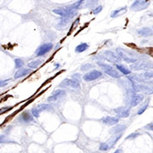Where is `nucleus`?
Wrapping results in <instances>:
<instances>
[{
  "label": "nucleus",
  "mask_w": 153,
  "mask_h": 153,
  "mask_svg": "<svg viewBox=\"0 0 153 153\" xmlns=\"http://www.w3.org/2000/svg\"><path fill=\"white\" fill-rule=\"evenodd\" d=\"M7 82H0V88L1 87H5L7 85Z\"/></svg>",
  "instance_id": "nucleus-32"
},
{
  "label": "nucleus",
  "mask_w": 153,
  "mask_h": 153,
  "mask_svg": "<svg viewBox=\"0 0 153 153\" xmlns=\"http://www.w3.org/2000/svg\"><path fill=\"white\" fill-rule=\"evenodd\" d=\"M21 117H22V120L24 121V122H26V123H29V122H31V121H32V116L31 115V113L30 112H28V111H25V112H23V114L21 115Z\"/></svg>",
  "instance_id": "nucleus-19"
},
{
  "label": "nucleus",
  "mask_w": 153,
  "mask_h": 153,
  "mask_svg": "<svg viewBox=\"0 0 153 153\" xmlns=\"http://www.w3.org/2000/svg\"><path fill=\"white\" fill-rule=\"evenodd\" d=\"M101 10H102V6H99V7H97L95 9H94L93 13H94V14H98V13H100Z\"/></svg>",
  "instance_id": "nucleus-30"
},
{
  "label": "nucleus",
  "mask_w": 153,
  "mask_h": 153,
  "mask_svg": "<svg viewBox=\"0 0 153 153\" xmlns=\"http://www.w3.org/2000/svg\"><path fill=\"white\" fill-rule=\"evenodd\" d=\"M114 153H121V151H120V150H117V151H116Z\"/></svg>",
  "instance_id": "nucleus-34"
},
{
  "label": "nucleus",
  "mask_w": 153,
  "mask_h": 153,
  "mask_svg": "<svg viewBox=\"0 0 153 153\" xmlns=\"http://www.w3.org/2000/svg\"><path fill=\"white\" fill-rule=\"evenodd\" d=\"M116 51L117 54L121 58V60H123L128 63H134L139 60V54L134 51L122 49V48H117Z\"/></svg>",
  "instance_id": "nucleus-1"
},
{
  "label": "nucleus",
  "mask_w": 153,
  "mask_h": 153,
  "mask_svg": "<svg viewBox=\"0 0 153 153\" xmlns=\"http://www.w3.org/2000/svg\"><path fill=\"white\" fill-rule=\"evenodd\" d=\"M76 9H77L76 7L73 5L69 8H60V9H54L53 12L64 18H72L76 15V12H77Z\"/></svg>",
  "instance_id": "nucleus-2"
},
{
  "label": "nucleus",
  "mask_w": 153,
  "mask_h": 153,
  "mask_svg": "<svg viewBox=\"0 0 153 153\" xmlns=\"http://www.w3.org/2000/svg\"><path fill=\"white\" fill-rule=\"evenodd\" d=\"M72 78H73V80H75V81H77V82H80V80H81V75L79 74V73H77V74H74V75H72Z\"/></svg>",
  "instance_id": "nucleus-28"
},
{
  "label": "nucleus",
  "mask_w": 153,
  "mask_h": 153,
  "mask_svg": "<svg viewBox=\"0 0 153 153\" xmlns=\"http://www.w3.org/2000/svg\"><path fill=\"white\" fill-rule=\"evenodd\" d=\"M127 11V8L126 7H124V8H121V9H118L117 10H115L113 13H112V15H111V17H117V16H120V15H122L123 14H124L125 12Z\"/></svg>",
  "instance_id": "nucleus-21"
},
{
  "label": "nucleus",
  "mask_w": 153,
  "mask_h": 153,
  "mask_svg": "<svg viewBox=\"0 0 153 153\" xmlns=\"http://www.w3.org/2000/svg\"><path fill=\"white\" fill-rule=\"evenodd\" d=\"M134 89L135 91H143V92H146V93H152V88H151L150 86L148 85H145V84H134Z\"/></svg>",
  "instance_id": "nucleus-14"
},
{
  "label": "nucleus",
  "mask_w": 153,
  "mask_h": 153,
  "mask_svg": "<svg viewBox=\"0 0 153 153\" xmlns=\"http://www.w3.org/2000/svg\"><path fill=\"white\" fill-rule=\"evenodd\" d=\"M147 106H148V105H147V104H146V105L145 106H143V107H142V108H141V109H140V111H138V114H139V115L142 114V113H143V112H144V111H145L146 110Z\"/></svg>",
  "instance_id": "nucleus-29"
},
{
  "label": "nucleus",
  "mask_w": 153,
  "mask_h": 153,
  "mask_svg": "<svg viewBox=\"0 0 153 153\" xmlns=\"http://www.w3.org/2000/svg\"><path fill=\"white\" fill-rule=\"evenodd\" d=\"M53 49V44L51 43H47V44H44L43 45H41L37 51H36V54L38 56H43L45 54H47L48 52H50Z\"/></svg>",
  "instance_id": "nucleus-8"
},
{
  "label": "nucleus",
  "mask_w": 153,
  "mask_h": 153,
  "mask_svg": "<svg viewBox=\"0 0 153 153\" xmlns=\"http://www.w3.org/2000/svg\"><path fill=\"white\" fill-rule=\"evenodd\" d=\"M103 58L105 59L106 60L110 61V62H112V63H115V64H117V63H120L121 62V58L119 57V55L112 51L106 50L103 53Z\"/></svg>",
  "instance_id": "nucleus-6"
},
{
  "label": "nucleus",
  "mask_w": 153,
  "mask_h": 153,
  "mask_svg": "<svg viewBox=\"0 0 153 153\" xmlns=\"http://www.w3.org/2000/svg\"><path fill=\"white\" fill-rule=\"evenodd\" d=\"M39 111H47V110H52V106L50 105H48V104H42V105H39L38 107H37Z\"/></svg>",
  "instance_id": "nucleus-24"
},
{
  "label": "nucleus",
  "mask_w": 153,
  "mask_h": 153,
  "mask_svg": "<svg viewBox=\"0 0 153 153\" xmlns=\"http://www.w3.org/2000/svg\"><path fill=\"white\" fill-rule=\"evenodd\" d=\"M140 76H141L142 79H151V78H152L153 77L152 72H147L142 73Z\"/></svg>",
  "instance_id": "nucleus-25"
},
{
  "label": "nucleus",
  "mask_w": 153,
  "mask_h": 153,
  "mask_svg": "<svg viewBox=\"0 0 153 153\" xmlns=\"http://www.w3.org/2000/svg\"><path fill=\"white\" fill-rule=\"evenodd\" d=\"M15 67L16 68H20L23 66V61L21 60V59H16L15 60Z\"/></svg>",
  "instance_id": "nucleus-27"
},
{
  "label": "nucleus",
  "mask_w": 153,
  "mask_h": 153,
  "mask_svg": "<svg viewBox=\"0 0 153 153\" xmlns=\"http://www.w3.org/2000/svg\"><path fill=\"white\" fill-rule=\"evenodd\" d=\"M116 66H117V69L119 70V71H120L123 74H124V75H128V74L130 73V70H128L126 66H123V65L117 64Z\"/></svg>",
  "instance_id": "nucleus-20"
},
{
  "label": "nucleus",
  "mask_w": 153,
  "mask_h": 153,
  "mask_svg": "<svg viewBox=\"0 0 153 153\" xmlns=\"http://www.w3.org/2000/svg\"><path fill=\"white\" fill-rule=\"evenodd\" d=\"M126 129V126L123 125V124H119V125H117L115 126L114 128H111L109 130V133L111 134H120L122 133L123 131H124Z\"/></svg>",
  "instance_id": "nucleus-16"
},
{
  "label": "nucleus",
  "mask_w": 153,
  "mask_h": 153,
  "mask_svg": "<svg viewBox=\"0 0 153 153\" xmlns=\"http://www.w3.org/2000/svg\"><path fill=\"white\" fill-rule=\"evenodd\" d=\"M101 76L102 73L101 72H99L97 70H94V71L89 72L87 74H85L83 77L84 81H86V82H91V81H94V80H96V79L100 78Z\"/></svg>",
  "instance_id": "nucleus-7"
},
{
  "label": "nucleus",
  "mask_w": 153,
  "mask_h": 153,
  "mask_svg": "<svg viewBox=\"0 0 153 153\" xmlns=\"http://www.w3.org/2000/svg\"><path fill=\"white\" fill-rule=\"evenodd\" d=\"M32 115L35 117H38L39 115H40V111H39V110L37 107H34V108L32 109Z\"/></svg>",
  "instance_id": "nucleus-26"
},
{
  "label": "nucleus",
  "mask_w": 153,
  "mask_h": 153,
  "mask_svg": "<svg viewBox=\"0 0 153 153\" xmlns=\"http://www.w3.org/2000/svg\"><path fill=\"white\" fill-rule=\"evenodd\" d=\"M121 136H122V134H116L115 136H113L112 138H111L109 140H107L106 142H105V143H101V146H100V150L101 151H107V150H109L110 148H111L115 144H116V142L121 138Z\"/></svg>",
  "instance_id": "nucleus-5"
},
{
  "label": "nucleus",
  "mask_w": 153,
  "mask_h": 153,
  "mask_svg": "<svg viewBox=\"0 0 153 153\" xmlns=\"http://www.w3.org/2000/svg\"><path fill=\"white\" fill-rule=\"evenodd\" d=\"M88 48H89V45L87 44H85V43H83V44H80L79 45H77L76 47L75 50H76V52H77V53H82L83 51L87 50Z\"/></svg>",
  "instance_id": "nucleus-22"
},
{
  "label": "nucleus",
  "mask_w": 153,
  "mask_h": 153,
  "mask_svg": "<svg viewBox=\"0 0 153 153\" xmlns=\"http://www.w3.org/2000/svg\"><path fill=\"white\" fill-rule=\"evenodd\" d=\"M41 64H42V60H36L29 62L27 66L30 68H38Z\"/></svg>",
  "instance_id": "nucleus-23"
},
{
  "label": "nucleus",
  "mask_w": 153,
  "mask_h": 153,
  "mask_svg": "<svg viewBox=\"0 0 153 153\" xmlns=\"http://www.w3.org/2000/svg\"><path fill=\"white\" fill-rule=\"evenodd\" d=\"M102 122L104 124L106 125H116L118 123L119 119L115 117H105V118L102 119Z\"/></svg>",
  "instance_id": "nucleus-15"
},
{
  "label": "nucleus",
  "mask_w": 153,
  "mask_h": 153,
  "mask_svg": "<svg viewBox=\"0 0 153 153\" xmlns=\"http://www.w3.org/2000/svg\"><path fill=\"white\" fill-rule=\"evenodd\" d=\"M97 64L104 70V72H105L107 75H109L110 77H114V78H118V77H121L120 74L117 72V71H116L115 68L112 67L111 66L107 65V64H105V63H102V62H98Z\"/></svg>",
  "instance_id": "nucleus-3"
},
{
  "label": "nucleus",
  "mask_w": 153,
  "mask_h": 153,
  "mask_svg": "<svg viewBox=\"0 0 153 153\" xmlns=\"http://www.w3.org/2000/svg\"><path fill=\"white\" fill-rule=\"evenodd\" d=\"M144 100V95L141 94H134L131 96L130 101H129V105L131 107H134L136 105H138L140 102Z\"/></svg>",
  "instance_id": "nucleus-10"
},
{
  "label": "nucleus",
  "mask_w": 153,
  "mask_h": 153,
  "mask_svg": "<svg viewBox=\"0 0 153 153\" xmlns=\"http://www.w3.org/2000/svg\"><path fill=\"white\" fill-rule=\"evenodd\" d=\"M138 33L142 37H150L152 36V30L149 27H144L138 30Z\"/></svg>",
  "instance_id": "nucleus-17"
},
{
  "label": "nucleus",
  "mask_w": 153,
  "mask_h": 153,
  "mask_svg": "<svg viewBox=\"0 0 153 153\" xmlns=\"http://www.w3.org/2000/svg\"><path fill=\"white\" fill-rule=\"evenodd\" d=\"M30 70L29 69H26V68H23V69H20V70H18L16 72H15V79H17V78H20V77H25V76H26L27 74H29L30 73Z\"/></svg>",
  "instance_id": "nucleus-18"
},
{
  "label": "nucleus",
  "mask_w": 153,
  "mask_h": 153,
  "mask_svg": "<svg viewBox=\"0 0 153 153\" xmlns=\"http://www.w3.org/2000/svg\"><path fill=\"white\" fill-rule=\"evenodd\" d=\"M115 112L117 113V115L119 117H122V118H126L129 116V113H130V111L128 107H125V106H121V107H118L117 109H115Z\"/></svg>",
  "instance_id": "nucleus-12"
},
{
  "label": "nucleus",
  "mask_w": 153,
  "mask_h": 153,
  "mask_svg": "<svg viewBox=\"0 0 153 153\" xmlns=\"http://www.w3.org/2000/svg\"><path fill=\"white\" fill-rule=\"evenodd\" d=\"M66 95V91L63 90V89H58V90H55L52 95L51 96H50L48 98V101H58L59 99L64 97Z\"/></svg>",
  "instance_id": "nucleus-11"
},
{
  "label": "nucleus",
  "mask_w": 153,
  "mask_h": 153,
  "mask_svg": "<svg viewBox=\"0 0 153 153\" xmlns=\"http://www.w3.org/2000/svg\"><path fill=\"white\" fill-rule=\"evenodd\" d=\"M149 4L148 0H135L134 3L132 4L131 9H137V10H141L146 9Z\"/></svg>",
  "instance_id": "nucleus-9"
},
{
  "label": "nucleus",
  "mask_w": 153,
  "mask_h": 153,
  "mask_svg": "<svg viewBox=\"0 0 153 153\" xmlns=\"http://www.w3.org/2000/svg\"><path fill=\"white\" fill-rule=\"evenodd\" d=\"M87 67H92V66L89 65V64H87L86 66H84L82 67V71H87Z\"/></svg>",
  "instance_id": "nucleus-31"
},
{
  "label": "nucleus",
  "mask_w": 153,
  "mask_h": 153,
  "mask_svg": "<svg viewBox=\"0 0 153 153\" xmlns=\"http://www.w3.org/2000/svg\"><path fill=\"white\" fill-rule=\"evenodd\" d=\"M137 135H138L137 134H133L128 136V139H134V137H135V136H137Z\"/></svg>",
  "instance_id": "nucleus-33"
},
{
  "label": "nucleus",
  "mask_w": 153,
  "mask_h": 153,
  "mask_svg": "<svg viewBox=\"0 0 153 153\" xmlns=\"http://www.w3.org/2000/svg\"><path fill=\"white\" fill-rule=\"evenodd\" d=\"M152 67V64H151V62H149V61H145V60L136 61L130 65V69H132L134 71L147 70Z\"/></svg>",
  "instance_id": "nucleus-4"
},
{
  "label": "nucleus",
  "mask_w": 153,
  "mask_h": 153,
  "mask_svg": "<svg viewBox=\"0 0 153 153\" xmlns=\"http://www.w3.org/2000/svg\"><path fill=\"white\" fill-rule=\"evenodd\" d=\"M61 87H70V88H72V89H77L79 88V83L73 80V79H65L62 81L61 84H60Z\"/></svg>",
  "instance_id": "nucleus-13"
}]
</instances>
